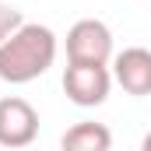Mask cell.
<instances>
[{"label": "cell", "instance_id": "cell-7", "mask_svg": "<svg viewBox=\"0 0 151 151\" xmlns=\"http://www.w3.org/2000/svg\"><path fill=\"white\" fill-rule=\"evenodd\" d=\"M21 25H25V18H21V11L0 0V42H4V39L11 35V32H18Z\"/></svg>", "mask_w": 151, "mask_h": 151}, {"label": "cell", "instance_id": "cell-4", "mask_svg": "<svg viewBox=\"0 0 151 151\" xmlns=\"http://www.w3.org/2000/svg\"><path fill=\"white\" fill-rule=\"evenodd\" d=\"M39 137V113L32 109V102L7 95L0 99V148H28Z\"/></svg>", "mask_w": 151, "mask_h": 151}, {"label": "cell", "instance_id": "cell-2", "mask_svg": "<svg viewBox=\"0 0 151 151\" xmlns=\"http://www.w3.org/2000/svg\"><path fill=\"white\" fill-rule=\"evenodd\" d=\"M113 32L99 18H81L67 32V63H109Z\"/></svg>", "mask_w": 151, "mask_h": 151}, {"label": "cell", "instance_id": "cell-3", "mask_svg": "<svg viewBox=\"0 0 151 151\" xmlns=\"http://www.w3.org/2000/svg\"><path fill=\"white\" fill-rule=\"evenodd\" d=\"M109 88H113L109 63H67V70H63V91L81 109L102 106L109 99Z\"/></svg>", "mask_w": 151, "mask_h": 151}, {"label": "cell", "instance_id": "cell-6", "mask_svg": "<svg viewBox=\"0 0 151 151\" xmlns=\"http://www.w3.org/2000/svg\"><path fill=\"white\" fill-rule=\"evenodd\" d=\"M60 144H63V151H109L113 148V134H109V127L84 119V123H74L60 137Z\"/></svg>", "mask_w": 151, "mask_h": 151}, {"label": "cell", "instance_id": "cell-1", "mask_svg": "<svg viewBox=\"0 0 151 151\" xmlns=\"http://www.w3.org/2000/svg\"><path fill=\"white\" fill-rule=\"evenodd\" d=\"M56 60V35L53 28L25 21L18 32L0 42V81L7 84H28L42 77Z\"/></svg>", "mask_w": 151, "mask_h": 151}, {"label": "cell", "instance_id": "cell-8", "mask_svg": "<svg viewBox=\"0 0 151 151\" xmlns=\"http://www.w3.org/2000/svg\"><path fill=\"white\" fill-rule=\"evenodd\" d=\"M141 148H144V151H151V134L144 137V141H141Z\"/></svg>", "mask_w": 151, "mask_h": 151}, {"label": "cell", "instance_id": "cell-5", "mask_svg": "<svg viewBox=\"0 0 151 151\" xmlns=\"http://www.w3.org/2000/svg\"><path fill=\"white\" fill-rule=\"evenodd\" d=\"M113 81L134 99L151 95V49L130 46L113 56Z\"/></svg>", "mask_w": 151, "mask_h": 151}]
</instances>
